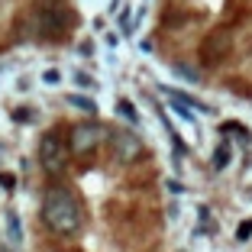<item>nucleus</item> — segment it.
Listing matches in <instances>:
<instances>
[{
    "label": "nucleus",
    "mask_w": 252,
    "mask_h": 252,
    "mask_svg": "<svg viewBox=\"0 0 252 252\" xmlns=\"http://www.w3.org/2000/svg\"><path fill=\"white\" fill-rule=\"evenodd\" d=\"M74 81L84 84V88H94V78H88V74H74Z\"/></svg>",
    "instance_id": "15"
},
{
    "label": "nucleus",
    "mask_w": 252,
    "mask_h": 252,
    "mask_svg": "<svg viewBox=\"0 0 252 252\" xmlns=\"http://www.w3.org/2000/svg\"><path fill=\"white\" fill-rule=\"evenodd\" d=\"M0 188H3V191H13L16 188V178L10 175V171H0Z\"/></svg>",
    "instance_id": "12"
},
{
    "label": "nucleus",
    "mask_w": 252,
    "mask_h": 252,
    "mask_svg": "<svg viewBox=\"0 0 252 252\" xmlns=\"http://www.w3.org/2000/svg\"><path fill=\"white\" fill-rule=\"evenodd\" d=\"M68 23H71V13L62 10V7H42L39 10V32L45 39H59Z\"/></svg>",
    "instance_id": "4"
},
{
    "label": "nucleus",
    "mask_w": 252,
    "mask_h": 252,
    "mask_svg": "<svg viewBox=\"0 0 252 252\" xmlns=\"http://www.w3.org/2000/svg\"><path fill=\"white\" fill-rule=\"evenodd\" d=\"M113 149H117V156L123 158V162H129V158H136L142 152L139 139L129 136V133H113Z\"/></svg>",
    "instance_id": "6"
},
{
    "label": "nucleus",
    "mask_w": 252,
    "mask_h": 252,
    "mask_svg": "<svg viewBox=\"0 0 252 252\" xmlns=\"http://www.w3.org/2000/svg\"><path fill=\"white\" fill-rule=\"evenodd\" d=\"M68 104H71V107H78V110H84V113H91V117L97 113V104L91 100V97H81V94H68Z\"/></svg>",
    "instance_id": "7"
},
{
    "label": "nucleus",
    "mask_w": 252,
    "mask_h": 252,
    "mask_svg": "<svg viewBox=\"0 0 252 252\" xmlns=\"http://www.w3.org/2000/svg\"><path fill=\"white\" fill-rule=\"evenodd\" d=\"M239 239H249L252 236V220H246V223H239V233H236Z\"/></svg>",
    "instance_id": "13"
},
{
    "label": "nucleus",
    "mask_w": 252,
    "mask_h": 252,
    "mask_svg": "<svg viewBox=\"0 0 252 252\" xmlns=\"http://www.w3.org/2000/svg\"><path fill=\"white\" fill-rule=\"evenodd\" d=\"M7 233H10V239H13V243H20V239H23V233H20V217H16L13 210H7Z\"/></svg>",
    "instance_id": "9"
},
{
    "label": "nucleus",
    "mask_w": 252,
    "mask_h": 252,
    "mask_svg": "<svg viewBox=\"0 0 252 252\" xmlns=\"http://www.w3.org/2000/svg\"><path fill=\"white\" fill-rule=\"evenodd\" d=\"M104 126L100 123H78V126H71V133H68V152L71 156H91L100 142H104Z\"/></svg>",
    "instance_id": "3"
},
{
    "label": "nucleus",
    "mask_w": 252,
    "mask_h": 252,
    "mask_svg": "<svg viewBox=\"0 0 252 252\" xmlns=\"http://www.w3.org/2000/svg\"><path fill=\"white\" fill-rule=\"evenodd\" d=\"M226 45H230V39L226 36H220V32H214V36L204 42V49H200V55H204V62L207 65H217V62L226 55Z\"/></svg>",
    "instance_id": "5"
},
{
    "label": "nucleus",
    "mask_w": 252,
    "mask_h": 252,
    "mask_svg": "<svg viewBox=\"0 0 252 252\" xmlns=\"http://www.w3.org/2000/svg\"><path fill=\"white\" fill-rule=\"evenodd\" d=\"M226 165H230V142L217 146V152H214V168L220 171V168H226Z\"/></svg>",
    "instance_id": "8"
},
{
    "label": "nucleus",
    "mask_w": 252,
    "mask_h": 252,
    "mask_svg": "<svg viewBox=\"0 0 252 252\" xmlns=\"http://www.w3.org/2000/svg\"><path fill=\"white\" fill-rule=\"evenodd\" d=\"M117 107H120V113H123V117L129 120V123H136V110H133V104H129V100H120Z\"/></svg>",
    "instance_id": "11"
},
{
    "label": "nucleus",
    "mask_w": 252,
    "mask_h": 252,
    "mask_svg": "<svg viewBox=\"0 0 252 252\" xmlns=\"http://www.w3.org/2000/svg\"><path fill=\"white\" fill-rule=\"evenodd\" d=\"M42 223L55 236H74L81 230L84 214L81 200L74 197V191H68L65 185H52L42 194Z\"/></svg>",
    "instance_id": "1"
},
{
    "label": "nucleus",
    "mask_w": 252,
    "mask_h": 252,
    "mask_svg": "<svg viewBox=\"0 0 252 252\" xmlns=\"http://www.w3.org/2000/svg\"><path fill=\"white\" fill-rule=\"evenodd\" d=\"M175 71H178V74H185L188 81H200V71H197V68H188V65H175Z\"/></svg>",
    "instance_id": "10"
},
{
    "label": "nucleus",
    "mask_w": 252,
    "mask_h": 252,
    "mask_svg": "<svg viewBox=\"0 0 252 252\" xmlns=\"http://www.w3.org/2000/svg\"><path fill=\"white\" fill-rule=\"evenodd\" d=\"M68 158H71V152H68V142L59 129H52V133H45L39 139V165H42L45 175H52V178L65 175Z\"/></svg>",
    "instance_id": "2"
},
{
    "label": "nucleus",
    "mask_w": 252,
    "mask_h": 252,
    "mask_svg": "<svg viewBox=\"0 0 252 252\" xmlns=\"http://www.w3.org/2000/svg\"><path fill=\"white\" fill-rule=\"evenodd\" d=\"M42 81H45V84H59V71H55V68H52V71H45Z\"/></svg>",
    "instance_id": "14"
},
{
    "label": "nucleus",
    "mask_w": 252,
    "mask_h": 252,
    "mask_svg": "<svg viewBox=\"0 0 252 252\" xmlns=\"http://www.w3.org/2000/svg\"><path fill=\"white\" fill-rule=\"evenodd\" d=\"M13 120H32V113H30V110H16Z\"/></svg>",
    "instance_id": "16"
}]
</instances>
